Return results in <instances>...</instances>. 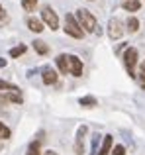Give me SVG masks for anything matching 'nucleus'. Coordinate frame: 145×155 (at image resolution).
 I'll return each instance as SVG.
<instances>
[{"label":"nucleus","mask_w":145,"mask_h":155,"mask_svg":"<svg viewBox=\"0 0 145 155\" xmlns=\"http://www.w3.org/2000/svg\"><path fill=\"white\" fill-rule=\"evenodd\" d=\"M79 104H80V106H84V108H94V106L98 104V102H96L94 96H82V98L79 100Z\"/></svg>","instance_id":"14"},{"label":"nucleus","mask_w":145,"mask_h":155,"mask_svg":"<svg viewBox=\"0 0 145 155\" xmlns=\"http://www.w3.org/2000/svg\"><path fill=\"white\" fill-rule=\"evenodd\" d=\"M2 20H6V10H4L2 4H0V22H2Z\"/></svg>","instance_id":"24"},{"label":"nucleus","mask_w":145,"mask_h":155,"mask_svg":"<svg viewBox=\"0 0 145 155\" xmlns=\"http://www.w3.org/2000/svg\"><path fill=\"white\" fill-rule=\"evenodd\" d=\"M57 67H59V71L63 73V75H67V53H61V55L57 57Z\"/></svg>","instance_id":"13"},{"label":"nucleus","mask_w":145,"mask_h":155,"mask_svg":"<svg viewBox=\"0 0 145 155\" xmlns=\"http://www.w3.org/2000/svg\"><path fill=\"white\" fill-rule=\"evenodd\" d=\"M124 22L120 18H112L110 22H108V35H110L112 41H116V39H120L124 35Z\"/></svg>","instance_id":"5"},{"label":"nucleus","mask_w":145,"mask_h":155,"mask_svg":"<svg viewBox=\"0 0 145 155\" xmlns=\"http://www.w3.org/2000/svg\"><path fill=\"white\" fill-rule=\"evenodd\" d=\"M34 49L39 53V55H47L49 53V45H47L45 41H41V39H35L34 41Z\"/></svg>","instance_id":"12"},{"label":"nucleus","mask_w":145,"mask_h":155,"mask_svg":"<svg viewBox=\"0 0 145 155\" xmlns=\"http://www.w3.org/2000/svg\"><path fill=\"white\" fill-rule=\"evenodd\" d=\"M65 34L71 35V38H75V39H82L84 38L82 28L79 26V22H76V18L72 14H67L65 16Z\"/></svg>","instance_id":"2"},{"label":"nucleus","mask_w":145,"mask_h":155,"mask_svg":"<svg viewBox=\"0 0 145 155\" xmlns=\"http://www.w3.org/2000/svg\"><path fill=\"white\" fill-rule=\"evenodd\" d=\"M27 28H30L34 34H41L43 31V22L37 18H27Z\"/></svg>","instance_id":"10"},{"label":"nucleus","mask_w":145,"mask_h":155,"mask_svg":"<svg viewBox=\"0 0 145 155\" xmlns=\"http://www.w3.org/2000/svg\"><path fill=\"white\" fill-rule=\"evenodd\" d=\"M41 79H43V84H55V83H57V79H59V75H57L55 69L45 67L41 71Z\"/></svg>","instance_id":"8"},{"label":"nucleus","mask_w":145,"mask_h":155,"mask_svg":"<svg viewBox=\"0 0 145 155\" xmlns=\"http://www.w3.org/2000/svg\"><path fill=\"white\" fill-rule=\"evenodd\" d=\"M75 18H76V22H79V26L82 28L84 34H86V31H88V34H96V31H100L94 14H92L90 10H86V8H79Z\"/></svg>","instance_id":"1"},{"label":"nucleus","mask_w":145,"mask_h":155,"mask_svg":"<svg viewBox=\"0 0 145 155\" xmlns=\"http://www.w3.org/2000/svg\"><path fill=\"white\" fill-rule=\"evenodd\" d=\"M67 73L72 75V77L82 75V61L76 55H67Z\"/></svg>","instance_id":"6"},{"label":"nucleus","mask_w":145,"mask_h":155,"mask_svg":"<svg viewBox=\"0 0 145 155\" xmlns=\"http://www.w3.org/2000/svg\"><path fill=\"white\" fill-rule=\"evenodd\" d=\"M135 79L139 81V87H143L145 88V61L141 65H139V71L135 73Z\"/></svg>","instance_id":"16"},{"label":"nucleus","mask_w":145,"mask_h":155,"mask_svg":"<svg viewBox=\"0 0 145 155\" xmlns=\"http://www.w3.org/2000/svg\"><path fill=\"white\" fill-rule=\"evenodd\" d=\"M8 104H10V100H8L6 92H0V106L4 108V106H8Z\"/></svg>","instance_id":"23"},{"label":"nucleus","mask_w":145,"mask_h":155,"mask_svg":"<svg viewBox=\"0 0 145 155\" xmlns=\"http://www.w3.org/2000/svg\"><path fill=\"white\" fill-rule=\"evenodd\" d=\"M124 10H127V12H137L139 8H141V2L139 0H124Z\"/></svg>","instance_id":"11"},{"label":"nucleus","mask_w":145,"mask_h":155,"mask_svg":"<svg viewBox=\"0 0 145 155\" xmlns=\"http://www.w3.org/2000/svg\"><path fill=\"white\" fill-rule=\"evenodd\" d=\"M35 6H37V0H22V8L26 12H34Z\"/></svg>","instance_id":"20"},{"label":"nucleus","mask_w":145,"mask_h":155,"mask_svg":"<svg viewBox=\"0 0 145 155\" xmlns=\"http://www.w3.org/2000/svg\"><path fill=\"white\" fill-rule=\"evenodd\" d=\"M90 2H92V0H90Z\"/></svg>","instance_id":"28"},{"label":"nucleus","mask_w":145,"mask_h":155,"mask_svg":"<svg viewBox=\"0 0 145 155\" xmlns=\"http://www.w3.org/2000/svg\"><path fill=\"white\" fill-rule=\"evenodd\" d=\"M41 22L45 24L49 30H59V16H57V12L53 10L51 6H43L41 8Z\"/></svg>","instance_id":"4"},{"label":"nucleus","mask_w":145,"mask_h":155,"mask_svg":"<svg viewBox=\"0 0 145 155\" xmlns=\"http://www.w3.org/2000/svg\"><path fill=\"white\" fill-rule=\"evenodd\" d=\"M10 137H12V130L0 122V140H10Z\"/></svg>","instance_id":"18"},{"label":"nucleus","mask_w":145,"mask_h":155,"mask_svg":"<svg viewBox=\"0 0 145 155\" xmlns=\"http://www.w3.org/2000/svg\"><path fill=\"white\" fill-rule=\"evenodd\" d=\"M0 67H6V59H2V57H0Z\"/></svg>","instance_id":"25"},{"label":"nucleus","mask_w":145,"mask_h":155,"mask_svg":"<svg viewBox=\"0 0 145 155\" xmlns=\"http://www.w3.org/2000/svg\"><path fill=\"white\" fill-rule=\"evenodd\" d=\"M43 155H59V153H55V151H51V149H49V151H45Z\"/></svg>","instance_id":"26"},{"label":"nucleus","mask_w":145,"mask_h":155,"mask_svg":"<svg viewBox=\"0 0 145 155\" xmlns=\"http://www.w3.org/2000/svg\"><path fill=\"white\" fill-rule=\"evenodd\" d=\"M110 153L112 155H124V153H126V147H124V145H114Z\"/></svg>","instance_id":"21"},{"label":"nucleus","mask_w":145,"mask_h":155,"mask_svg":"<svg viewBox=\"0 0 145 155\" xmlns=\"http://www.w3.org/2000/svg\"><path fill=\"white\" fill-rule=\"evenodd\" d=\"M112 143H114V137L104 136V141H102V145H100V149H98V155H108L112 151Z\"/></svg>","instance_id":"9"},{"label":"nucleus","mask_w":145,"mask_h":155,"mask_svg":"<svg viewBox=\"0 0 145 155\" xmlns=\"http://www.w3.org/2000/svg\"><path fill=\"white\" fill-rule=\"evenodd\" d=\"M26 49H27L26 45H16V47H12V49H10V57H12V59H16V57L24 55V53H26Z\"/></svg>","instance_id":"17"},{"label":"nucleus","mask_w":145,"mask_h":155,"mask_svg":"<svg viewBox=\"0 0 145 155\" xmlns=\"http://www.w3.org/2000/svg\"><path fill=\"white\" fill-rule=\"evenodd\" d=\"M84 136H86V126H80L76 132V141H75V153L82 155L84 151Z\"/></svg>","instance_id":"7"},{"label":"nucleus","mask_w":145,"mask_h":155,"mask_svg":"<svg viewBox=\"0 0 145 155\" xmlns=\"http://www.w3.org/2000/svg\"><path fill=\"white\" fill-rule=\"evenodd\" d=\"M0 149H2V143H0Z\"/></svg>","instance_id":"27"},{"label":"nucleus","mask_w":145,"mask_h":155,"mask_svg":"<svg viewBox=\"0 0 145 155\" xmlns=\"http://www.w3.org/2000/svg\"><path fill=\"white\" fill-rule=\"evenodd\" d=\"M6 91H20L16 84H12V83H8V81H2L0 79V92H6Z\"/></svg>","instance_id":"19"},{"label":"nucleus","mask_w":145,"mask_h":155,"mask_svg":"<svg viewBox=\"0 0 145 155\" xmlns=\"http://www.w3.org/2000/svg\"><path fill=\"white\" fill-rule=\"evenodd\" d=\"M137 49L135 47H127L126 53H124V67H126L127 75L135 79V65H137Z\"/></svg>","instance_id":"3"},{"label":"nucleus","mask_w":145,"mask_h":155,"mask_svg":"<svg viewBox=\"0 0 145 155\" xmlns=\"http://www.w3.org/2000/svg\"><path fill=\"white\" fill-rule=\"evenodd\" d=\"M126 26H127V31H130V34H135V31L139 30V20L135 18V16H131V18L127 20Z\"/></svg>","instance_id":"15"},{"label":"nucleus","mask_w":145,"mask_h":155,"mask_svg":"<svg viewBox=\"0 0 145 155\" xmlns=\"http://www.w3.org/2000/svg\"><path fill=\"white\" fill-rule=\"evenodd\" d=\"M37 147H39V143H37V141H34V143H31V147H30V151H27L26 155H41V153L37 151Z\"/></svg>","instance_id":"22"}]
</instances>
